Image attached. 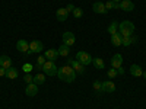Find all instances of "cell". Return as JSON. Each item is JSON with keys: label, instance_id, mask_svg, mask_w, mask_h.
<instances>
[{"label": "cell", "instance_id": "6da1fadb", "mask_svg": "<svg viewBox=\"0 0 146 109\" xmlns=\"http://www.w3.org/2000/svg\"><path fill=\"white\" fill-rule=\"evenodd\" d=\"M57 76H58L60 80H63V81H66V83H73V81H75V79H76V71L73 70L72 66L66 64V66H63V67L58 68Z\"/></svg>", "mask_w": 146, "mask_h": 109}, {"label": "cell", "instance_id": "7a4b0ae2", "mask_svg": "<svg viewBox=\"0 0 146 109\" xmlns=\"http://www.w3.org/2000/svg\"><path fill=\"white\" fill-rule=\"evenodd\" d=\"M135 32V25L130 20H123L118 25V33L121 36H131Z\"/></svg>", "mask_w": 146, "mask_h": 109}, {"label": "cell", "instance_id": "3957f363", "mask_svg": "<svg viewBox=\"0 0 146 109\" xmlns=\"http://www.w3.org/2000/svg\"><path fill=\"white\" fill-rule=\"evenodd\" d=\"M42 71H44V74L45 76H57V71H58V68H57V66H56V63L54 61H47L44 63V66H42Z\"/></svg>", "mask_w": 146, "mask_h": 109}, {"label": "cell", "instance_id": "277c9868", "mask_svg": "<svg viewBox=\"0 0 146 109\" xmlns=\"http://www.w3.org/2000/svg\"><path fill=\"white\" fill-rule=\"evenodd\" d=\"M76 60H78L79 63H82L83 66H88V64L92 63V57L88 53H85V51H79L76 54Z\"/></svg>", "mask_w": 146, "mask_h": 109}, {"label": "cell", "instance_id": "5b68a950", "mask_svg": "<svg viewBox=\"0 0 146 109\" xmlns=\"http://www.w3.org/2000/svg\"><path fill=\"white\" fill-rule=\"evenodd\" d=\"M42 50H44V44L41 41H32V42H29V53L40 54Z\"/></svg>", "mask_w": 146, "mask_h": 109}, {"label": "cell", "instance_id": "8992f818", "mask_svg": "<svg viewBox=\"0 0 146 109\" xmlns=\"http://www.w3.org/2000/svg\"><path fill=\"white\" fill-rule=\"evenodd\" d=\"M62 39H63V44L67 45V47H72L73 44L76 42V36L73 35L72 32H64L63 36H62Z\"/></svg>", "mask_w": 146, "mask_h": 109}, {"label": "cell", "instance_id": "52a82bcc", "mask_svg": "<svg viewBox=\"0 0 146 109\" xmlns=\"http://www.w3.org/2000/svg\"><path fill=\"white\" fill-rule=\"evenodd\" d=\"M69 66H72L73 70H75L76 73H79V74H83V73H85V67H86V66H83L82 63H79L78 60H69Z\"/></svg>", "mask_w": 146, "mask_h": 109}, {"label": "cell", "instance_id": "ba28073f", "mask_svg": "<svg viewBox=\"0 0 146 109\" xmlns=\"http://www.w3.org/2000/svg\"><path fill=\"white\" fill-rule=\"evenodd\" d=\"M16 50L19 53H29V42H27L25 39H19L16 42Z\"/></svg>", "mask_w": 146, "mask_h": 109}, {"label": "cell", "instance_id": "9c48e42d", "mask_svg": "<svg viewBox=\"0 0 146 109\" xmlns=\"http://www.w3.org/2000/svg\"><path fill=\"white\" fill-rule=\"evenodd\" d=\"M25 93H27V96H35L36 93H38V84H35L34 81L32 83H29V84H27V89H25Z\"/></svg>", "mask_w": 146, "mask_h": 109}, {"label": "cell", "instance_id": "30bf717a", "mask_svg": "<svg viewBox=\"0 0 146 109\" xmlns=\"http://www.w3.org/2000/svg\"><path fill=\"white\" fill-rule=\"evenodd\" d=\"M92 9H94V12L95 13H101V15H105L107 13V9H105V5L102 3V2H95L94 5H92Z\"/></svg>", "mask_w": 146, "mask_h": 109}, {"label": "cell", "instance_id": "8fae6325", "mask_svg": "<svg viewBox=\"0 0 146 109\" xmlns=\"http://www.w3.org/2000/svg\"><path fill=\"white\" fill-rule=\"evenodd\" d=\"M58 57H60V55H58V51L54 50V48H50V50L45 51V58L48 60V61H54V63H56V60H57Z\"/></svg>", "mask_w": 146, "mask_h": 109}, {"label": "cell", "instance_id": "7c38bea8", "mask_svg": "<svg viewBox=\"0 0 146 109\" xmlns=\"http://www.w3.org/2000/svg\"><path fill=\"white\" fill-rule=\"evenodd\" d=\"M102 92H107V93H113V92H115V84H114L111 80H105V81H102Z\"/></svg>", "mask_w": 146, "mask_h": 109}, {"label": "cell", "instance_id": "4fadbf2b", "mask_svg": "<svg viewBox=\"0 0 146 109\" xmlns=\"http://www.w3.org/2000/svg\"><path fill=\"white\" fill-rule=\"evenodd\" d=\"M121 64H123V57H121L120 54H114L113 58H111V67L117 70V68L121 67Z\"/></svg>", "mask_w": 146, "mask_h": 109}, {"label": "cell", "instance_id": "5bb4252c", "mask_svg": "<svg viewBox=\"0 0 146 109\" xmlns=\"http://www.w3.org/2000/svg\"><path fill=\"white\" fill-rule=\"evenodd\" d=\"M0 67H3L5 70L12 67V58L9 55H0Z\"/></svg>", "mask_w": 146, "mask_h": 109}, {"label": "cell", "instance_id": "9a60e30c", "mask_svg": "<svg viewBox=\"0 0 146 109\" xmlns=\"http://www.w3.org/2000/svg\"><path fill=\"white\" fill-rule=\"evenodd\" d=\"M67 15H69V12L66 10V7L63 9H57V12H56V18H57V20L58 22H64L66 19H67Z\"/></svg>", "mask_w": 146, "mask_h": 109}, {"label": "cell", "instance_id": "2e32d148", "mask_svg": "<svg viewBox=\"0 0 146 109\" xmlns=\"http://www.w3.org/2000/svg\"><path fill=\"white\" fill-rule=\"evenodd\" d=\"M120 9L124 10V12H131V10H135V5H133V2L121 0V2H120Z\"/></svg>", "mask_w": 146, "mask_h": 109}, {"label": "cell", "instance_id": "e0dca14e", "mask_svg": "<svg viewBox=\"0 0 146 109\" xmlns=\"http://www.w3.org/2000/svg\"><path fill=\"white\" fill-rule=\"evenodd\" d=\"M130 74L135 76V77H142L143 70H142V67L137 66V64H131V67H130Z\"/></svg>", "mask_w": 146, "mask_h": 109}, {"label": "cell", "instance_id": "ac0fdd59", "mask_svg": "<svg viewBox=\"0 0 146 109\" xmlns=\"http://www.w3.org/2000/svg\"><path fill=\"white\" fill-rule=\"evenodd\" d=\"M58 55H62V57H67L69 54H70V50H69V47L67 45H64V44H62L60 45V48H58Z\"/></svg>", "mask_w": 146, "mask_h": 109}, {"label": "cell", "instance_id": "d6986e66", "mask_svg": "<svg viewBox=\"0 0 146 109\" xmlns=\"http://www.w3.org/2000/svg\"><path fill=\"white\" fill-rule=\"evenodd\" d=\"M111 44L114 45V47H120L121 45V35L117 32V33H114V35H111Z\"/></svg>", "mask_w": 146, "mask_h": 109}, {"label": "cell", "instance_id": "ffe728a7", "mask_svg": "<svg viewBox=\"0 0 146 109\" xmlns=\"http://www.w3.org/2000/svg\"><path fill=\"white\" fill-rule=\"evenodd\" d=\"M92 63H94V66L98 68V70L105 68V63H104V60H102V58H92Z\"/></svg>", "mask_w": 146, "mask_h": 109}, {"label": "cell", "instance_id": "44dd1931", "mask_svg": "<svg viewBox=\"0 0 146 109\" xmlns=\"http://www.w3.org/2000/svg\"><path fill=\"white\" fill-rule=\"evenodd\" d=\"M6 76H7L9 79H16V77H18V70H16L15 67L7 68V70H6Z\"/></svg>", "mask_w": 146, "mask_h": 109}, {"label": "cell", "instance_id": "7402d4cb", "mask_svg": "<svg viewBox=\"0 0 146 109\" xmlns=\"http://www.w3.org/2000/svg\"><path fill=\"white\" fill-rule=\"evenodd\" d=\"M135 42V38H131V36H121V45L124 47H129Z\"/></svg>", "mask_w": 146, "mask_h": 109}, {"label": "cell", "instance_id": "603a6c76", "mask_svg": "<svg viewBox=\"0 0 146 109\" xmlns=\"http://www.w3.org/2000/svg\"><path fill=\"white\" fill-rule=\"evenodd\" d=\"M45 81V74H41V73H38V74L34 76V83L35 84H42Z\"/></svg>", "mask_w": 146, "mask_h": 109}, {"label": "cell", "instance_id": "cb8c5ba5", "mask_svg": "<svg viewBox=\"0 0 146 109\" xmlns=\"http://www.w3.org/2000/svg\"><path fill=\"white\" fill-rule=\"evenodd\" d=\"M118 32V23L117 22H113L111 25L108 26V33L110 35H114V33H117Z\"/></svg>", "mask_w": 146, "mask_h": 109}, {"label": "cell", "instance_id": "d4e9b609", "mask_svg": "<svg viewBox=\"0 0 146 109\" xmlns=\"http://www.w3.org/2000/svg\"><path fill=\"white\" fill-rule=\"evenodd\" d=\"M45 61H47L45 55H38V60H36V68H38V70H42V66H44Z\"/></svg>", "mask_w": 146, "mask_h": 109}, {"label": "cell", "instance_id": "484cf974", "mask_svg": "<svg viewBox=\"0 0 146 109\" xmlns=\"http://www.w3.org/2000/svg\"><path fill=\"white\" fill-rule=\"evenodd\" d=\"M72 13H73V16H75V18H82V15H83V10L80 9V7H75V10H73L72 12Z\"/></svg>", "mask_w": 146, "mask_h": 109}, {"label": "cell", "instance_id": "4316f807", "mask_svg": "<svg viewBox=\"0 0 146 109\" xmlns=\"http://www.w3.org/2000/svg\"><path fill=\"white\" fill-rule=\"evenodd\" d=\"M107 76H108L110 79H114V77H117V76H118V71H117L115 68H110V70H108V73H107Z\"/></svg>", "mask_w": 146, "mask_h": 109}, {"label": "cell", "instance_id": "83f0119b", "mask_svg": "<svg viewBox=\"0 0 146 109\" xmlns=\"http://www.w3.org/2000/svg\"><path fill=\"white\" fill-rule=\"evenodd\" d=\"M23 80H25V83H27V84H29V83H32V81H34V76H31L29 73H25V76H23Z\"/></svg>", "mask_w": 146, "mask_h": 109}, {"label": "cell", "instance_id": "f1b7e54d", "mask_svg": "<svg viewBox=\"0 0 146 109\" xmlns=\"http://www.w3.org/2000/svg\"><path fill=\"white\" fill-rule=\"evenodd\" d=\"M94 89L96 92H102V83L101 81H94Z\"/></svg>", "mask_w": 146, "mask_h": 109}, {"label": "cell", "instance_id": "f546056e", "mask_svg": "<svg viewBox=\"0 0 146 109\" xmlns=\"http://www.w3.org/2000/svg\"><path fill=\"white\" fill-rule=\"evenodd\" d=\"M32 68H34V67H32V64H29V63H25V64L22 66V70L25 71V73H29Z\"/></svg>", "mask_w": 146, "mask_h": 109}, {"label": "cell", "instance_id": "4dcf8cb0", "mask_svg": "<svg viewBox=\"0 0 146 109\" xmlns=\"http://www.w3.org/2000/svg\"><path fill=\"white\" fill-rule=\"evenodd\" d=\"M104 5H105V9H107V10H110V9L114 7V2H113V0H110V2H107V3H104Z\"/></svg>", "mask_w": 146, "mask_h": 109}, {"label": "cell", "instance_id": "1f68e13d", "mask_svg": "<svg viewBox=\"0 0 146 109\" xmlns=\"http://www.w3.org/2000/svg\"><path fill=\"white\" fill-rule=\"evenodd\" d=\"M66 10H67V12H73V10H75V6H73V5H67Z\"/></svg>", "mask_w": 146, "mask_h": 109}, {"label": "cell", "instance_id": "d6a6232c", "mask_svg": "<svg viewBox=\"0 0 146 109\" xmlns=\"http://www.w3.org/2000/svg\"><path fill=\"white\" fill-rule=\"evenodd\" d=\"M3 76H6V70L3 67H0V77H3Z\"/></svg>", "mask_w": 146, "mask_h": 109}, {"label": "cell", "instance_id": "836d02e7", "mask_svg": "<svg viewBox=\"0 0 146 109\" xmlns=\"http://www.w3.org/2000/svg\"><path fill=\"white\" fill-rule=\"evenodd\" d=\"M117 71H118V74H124V68H123V67L117 68Z\"/></svg>", "mask_w": 146, "mask_h": 109}, {"label": "cell", "instance_id": "e575fe53", "mask_svg": "<svg viewBox=\"0 0 146 109\" xmlns=\"http://www.w3.org/2000/svg\"><path fill=\"white\" fill-rule=\"evenodd\" d=\"M113 9H120V3H114V7Z\"/></svg>", "mask_w": 146, "mask_h": 109}, {"label": "cell", "instance_id": "d590c367", "mask_svg": "<svg viewBox=\"0 0 146 109\" xmlns=\"http://www.w3.org/2000/svg\"><path fill=\"white\" fill-rule=\"evenodd\" d=\"M113 2H114V3H120V2H121V0H113Z\"/></svg>", "mask_w": 146, "mask_h": 109}, {"label": "cell", "instance_id": "8d00e7d4", "mask_svg": "<svg viewBox=\"0 0 146 109\" xmlns=\"http://www.w3.org/2000/svg\"><path fill=\"white\" fill-rule=\"evenodd\" d=\"M142 76H143V77L146 79V71H143V74H142Z\"/></svg>", "mask_w": 146, "mask_h": 109}, {"label": "cell", "instance_id": "74e56055", "mask_svg": "<svg viewBox=\"0 0 146 109\" xmlns=\"http://www.w3.org/2000/svg\"><path fill=\"white\" fill-rule=\"evenodd\" d=\"M127 2H131V0H127Z\"/></svg>", "mask_w": 146, "mask_h": 109}]
</instances>
